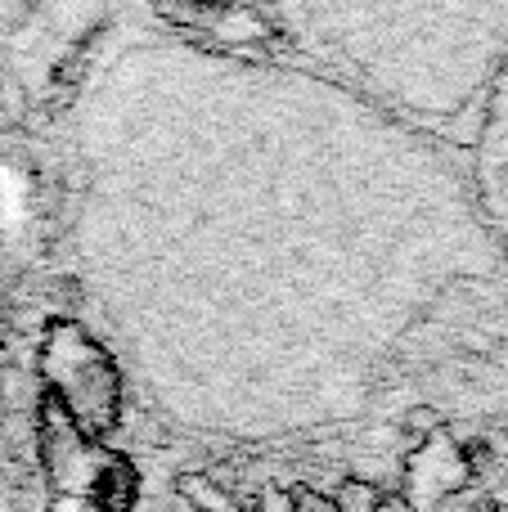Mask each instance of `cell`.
Returning <instances> with one entry per match:
<instances>
[{"mask_svg":"<svg viewBox=\"0 0 508 512\" xmlns=\"http://www.w3.org/2000/svg\"><path fill=\"white\" fill-rule=\"evenodd\" d=\"M333 508L338 512H383V490L369 477H347L333 495Z\"/></svg>","mask_w":508,"mask_h":512,"instance_id":"cell-4","label":"cell"},{"mask_svg":"<svg viewBox=\"0 0 508 512\" xmlns=\"http://www.w3.org/2000/svg\"><path fill=\"white\" fill-rule=\"evenodd\" d=\"M288 512H338V508H333V499L320 495V490L297 486V490H288Z\"/></svg>","mask_w":508,"mask_h":512,"instance_id":"cell-5","label":"cell"},{"mask_svg":"<svg viewBox=\"0 0 508 512\" xmlns=\"http://www.w3.org/2000/svg\"><path fill=\"white\" fill-rule=\"evenodd\" d=\"M41 373L50 382V400L90 436H108L122 414V378L104 346L77 324H54L41 342Z\"/></svg>","mask_w":508,"mask_h":512,"instance_id":"cell-1","label":"cell"},{"mask_svg":"<svg viewBox=\"0 0 508 512\" xmlns=\"http://www.w3.org/2000/svg\"><path fill=\"white\" fill-rule=\"evenodd\" d=\"M176 495L185 499L194 512H243L239 499L221 486V477H207V472H180Z\"/></svg>","mask_w":508,"mask_h":512,"instance_id":"cell-3","label":"cell"},{"mask_svg":"<svg viewBox=\"0 0 508 512\" xmlns=\"http://www.w3.org/2000/svg\"><path fill=\"white\" fill-rule=\"evenodd\" d=\"M135 495H140L135 468L126 459H117V454H104V463H99L95 481H90V490H86V499L95 504V512H131Z\"/></svg>","mask_w":508,"mask_h":512,"instance_id":"cell-2","label":"cell"},{"mask_svg":"<svg viewBox=\"0 0 508 512\" xmlns=\"http://www.w3.org/2000/svg\"><path fill=\"white\" fill-rule=\"evenodd\" d=\"M261 512H288V495H284V490H270L266 504H261Z\"/></svg>","mask_w":508,"mask_h":512,"instance_id":"cell-8","label":"cell"},{"mask_svg":"<svg viewBox=\"0 0 508 512\" xmlns=\"http://www.w3.org/2000/svg\"><path fill=\"white\" fill-rule=\"evenodd\" d=\"M50 512H95L86 495H72V490H59V495L50 499Z\"/></svg>","mask_w":508,"mask_h":512,"instance_id":"cell-7","label":"cell"},{"mask_svg":"<svg viewBox=\"0 0 508 512\" xmlns=\"http://www.w3.org/2000/svg\"><path fill=\"white\" fill-rule=\"evenodd\" d=\"M437 423H441V414L432 405H414L410 414L401 418V432H410V436H437Z\"/></svg>","mask_w":508,"mask_h":512,"instance_id":"cell-6","label":"cell"}]
</instances>
